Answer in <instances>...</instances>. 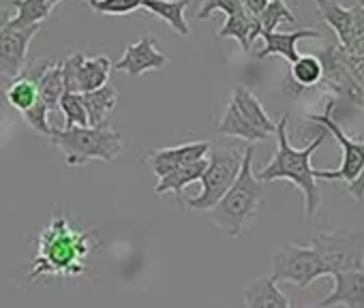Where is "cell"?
Segmentation results:
<instances>
[{
    "instance_id": "39",
    "label": "cell",
    "mask_w": 364,
    "mask_h": 308,
    "mask_svg": "<svg viewBox=\"0 0 364 308\" xmlns=\"http://www.w3.org/2000/svg\"><path fill=\"white\" fill-rule=\"evenodd\" d=\"M309 308H315V306H309Z\"/></svg>"
},
{
    "instance_id": "31",
    "label": "cell",
    "mask_w": 364,
    "mask_h": 308,
    "mask_svg": "<svg viewBox=\"0 0 364 308\" xmlns=\"http://www.w3.org/2000/svg\"><path fill=\"white\" fill-rule=\"evenodd\" d=\"M48 116H50V109L43 105V101H41V99H37V101H35V105H33V107H28V109L24 111V120H26V124H28L35 133H39V135H43V137H50V133H52V126H50Z\"/></svg>"
},
{
    "instance_id": "28",
    "label": "cell",
    "mask_w": 364,
    "mask_h": 308,
    "mask_svg": "<svg viewBox=\"0 0 364 308\" xmlns=\"http://www.w3.org/2000/svg\"><path fill=\"white\" fill-rule=\"evenodd\" d=\"M58 109L65 116V128H69V126H88V116H86V109H84L82 94L65 90L60 101H58Z\"/></svg>"
},
{
    "instance_id": "24",
    "label": "cell",
    "mask_w": 364,
    "mask_h": 308,
    "mask_svg": "<svg viewBox=\"0 0 364 308\" xmlns=\"http://www.w3.org/2000/svg\"><path fill=\"white\" fill-rule=\"evenodd\" d=\"M11 7L16 9V16L9 20V26L14 28L37 26L52 13V7L43 0H11Z\"/></svg>"
},
{
    "instance_id": "17",
    "label": "cell",
    "mask_w": 364,
    "mask_h": 308,
    "mask_svg": "<svg viewBox=\"0 0 364 308\" xmlns=\"http://www.w3.org/2000/svg\"><path fill=\"white\" fill-rule=\"evenodd\" d=\"M208 159L189 163V165H182L178 170H171L169 174H165L163 178H159L156 187H154V195L156 197H165V195H173L176 202H180L185 197V189L191 182H200L204 172H206Z\"/></svg>"
},
{
    "instance_id": "1",
    "label": "cell",
    "mask_w": 364,
    "mask_h": 308,
    "mask_svg": "<svg viewBox=\"0 0 364 308\" xmlns=\"http://www.w3.org/2000/svg\"><path fill=\"white\" fill-rule=\"evenodd\" d=\"M97 244L95 229L80 225L58 210L37 238V253L26 270L24 287L31 289L46 278L84 276Z\"/></svg>"
},
{
    "instance_id": "18",
    "label": "cell",
    "mask_w": 364,
    "mask_h": 308,
    "mask_svg": "<svg viewBox=\"0 0 364 308\" xmlns=\"http://www.w3.org/2000/svg\"><path fill=\"white\" fill-rule=\"evenodd\" d=\"M245 306L247 308H291L289 297L279 289L270 276L253 278L245 287Z\"/></svg>"
},
{
    "instance_id": "16",
    "label": "cell",
    "mask_w": 364,
    "mask_h": 308,
    "mask_svg": "<svg viewBox=\"0 0 364 308\" xmlns=\"http://www.w3.org/2000/svg\"><path fill=\"white\" fill-rule=\"evenodd\" d=\"M236 109H238V114L247 120V122H251L255 128H259L262 133H266L268 137H272L274 135V131H277V122L268 116V111L264 109V105H262V101L257 99V94L251 90V88H247V86H236L234 88V92H232V101H230Z\"/></svg>"
},
{
    "instance_id": "8",
    "label": "cell",
    "mask_w": 364,
    "mask_h": 308,
    "mask_svg": "<svg viewBox=\"0 0 364 308\" xmlns=\"http://www.w3.org/2000/svg\"><path fill=\"white\" fill-rule=\"evenodd\" d=\"M330 276L328 268L315 253V248L300 246L294 242H285L272 259V274L270 278L274 282H291L300 289L311 287L317 278Z\"/></svg>"
},
{
    "instance_id": "25",
    "label": "cell",
    "mask_w": 364,
    "mask_h": 308,
    "mask_svg": "<svg viewBox=\"0 0 364 308\" xmlns=\"http://www.w3.org/2000/svg\"><path fill=\"white\" fill-rule=\"evenodd\" d=\"M65 92V82H63V65L54 62L37 82V94L43 101V105L54 111L58 107V101Z\"/></svg>"
},
{
    "instance_id": "6",
    "label": "cell",
    "mask_w": 364,
    "mask_h": 308,
    "mask_svg": "<svg viewBox=\"0 0 364 308\" xmlns=\"http://www.w3.org/2000/svg\"><path fill=\"white\" fill-rule=\"evenodd\" d=\"M334 107H336V101L334 99H328L326 101V107L321 114H306V122L311 124H317L321 128H326L338 143H341V150H343V161H341V167L338 170H317V182L319 180H326V182H345L351 185L362 167H364V139H353L349 137L341 124L334 120Z\"/></svg>"
},
{
    "instance_id": "20",
    "label": "cell",
    "mask_w": 364,
    "mask_h": 308,
    "mask_svg": "<svg viewBox=\"0 0 364 308\" xmlns=\"http://www.w3.org/2000/svg\"><path fill=\"white\" fill-rule=\"evenodd\" d=\"M191 0H141V9L165 22L167 26L173 28L180 37H189L191 28L185 18V9L189 7Z\"/></svg>"
},
{
    "instance_id": "14",
    "label": "cell",
    "mask_w": 364,
    "mask_h": 308,
    "mask_svg": "<svg viewBox=\"0 0 364 308\" xmlns=\"http://www.w3.org/2000/svg\"><path fill=\"white\" fill-rule=\"evenodd\" d=\"M321 62L315 54L298 56V60L291 62L285 79H283V92L287 97H302L311 90H317L321 82Z\"/></svg>"
},
{
    "instance_id": "9",
    "label": "cell",
    "mask_w": 364,
    "mask_h": 308,
    "mask_svg": "<svg viewBox=\"0 0 364 308\" xmlns=\"http://www.w3.org/2000/svg\"><path fill=\"white\" fill-rule=\"evenodd\" d=\"M63 82L67 92L84 94L109 82L114 65L107 56H84L82 52L69 54L63 62Z\"/></svg>"
},
{
    "instance_id": "38",
    "label": "cell",
    "mask_w": 364,
    "mask_h": 308,
    "mask_svg": "<svg viewBox=\"0 0 364 308\" xmlns=\"http://www.w3.org/2000/svg\"><path fill=\"white\" fill-rule=\"evenodd\" d=\"M43 3H48V5H50V7L54 9L56 5H60V3H63V0H43Z\"/></svg>"
},
{
    "instance_id": "10",
    "label": "cell",
    "mask_w": 364,
    "mask_h": 308,
    "mask_svg": "<svg viewBox=\"0 0 364 308\" xmlns=\"http://www.w3.org/2000/svg\"><path fill=\"white\" fill-rule=\"evenodd\" d=\"M41 33V24L31 28L5 26L0 31V77L16 79L26 67L31 41Z\"/></svg>"
},
{
    "instance_id": "26",
    "label": "cell",
    "mask_w": 364,
    "mask_h": 308,
    "mask_svg": "<svg viewBox=\"0 0 364 308\" xmlns=\"http://www.w3.org/2000/svg\"><path fill=\"white\" fill-rule=\"evenodd\" d=\"M262 33H274L281 24H296V13L285 0H268L264 11L257 16Z\"/></svg>"
},
{
    "instance_id": "13",
    "label": "cell",
    "mask_w": 364,
    "mask_h": 308,
    "mask_svg": "<svg viewBox=\"0 0 364 308\" xmlns=\"http://www.w3.org/2000/svg\"><path fill=\"white\" fill-rule=\"evenodd\" d=\"M332 278H334V289L315 308H334V306L364 308V270L336 272L332 274Z\"/></svg>"
},
{
    "instance_id": "15",
    "label": "cell",
    "mask_w": 364,
    "mask_h": 308,
    "mask_svg": "<svg viewBox=\"0 0 364 308\" xmlns=\"http://www.w3.org/2000/svg\"><path fill=\"white\" fill-rule=\"evenodd\" d=\"M259 37L264 39V48L262 52H257V58H270V56H281L285 58L289 65L294 60H298L300 52H298V41L304 39H323L321 31L315 28H300L294 33H259Z\"/></svg>"
},
{
    "instance_id": "36",
    "label": "cell",
    "mask_w": 364,
    "mask_h": 308,
    "mask_svg": "<svg viewBox=\"0 0 364 308\" xmlns=\"http://www.w3.org/2000/svg\"><path fill=\"white\" fill-rule=\"evenodd\" d=\"M242 3V7L251 13V16H259L262 11H264V7L268 5V0H240Z\"/></svg>"
},
{
    "instance_id": "32",
    "label": "cell",
    "mask_w": 364,
    "mask_h": 308,
    "mask_svg": "<svg viewBox=\"0 0 364 308\" xmlns=\"http://www.w3.org/2000/svg\"><path fill=\"white\" fill-rule=\"evenodd\" d=\"M242 9L245 7H242L240 0H204V5L200 7L196 18L198 20H208L210 13H215V11H223L225 16H234V13L242 11Z\"/></svg>"
},
{
    "instance_id": "30",
    "label": "cell",
    "mask_w": 364,
    "mask_h": 308,
    "mask_svg": "<svg viewBox=\"0 0 364 308\" xmlns=\"http://www.w3.org/2000/svg\"><path fill=\"white\" fill-rule=\"evenodd\" d=\"M351 13H353L351 37H349L347 48H343V50L353 54V56H364V3L362 0H358L355 5H351Z\"/></svg>"
},
{
    "instance_id": "12",
    "label": "cell",
    "mask_w": 364,
    "mask_h": 308,
    "mask_svg": "<svg viewBox=\"0 0 364 308\" xmlns=\"http://www.w3.org/2000/svg\"><path fill=\"white\" fill-rule=\"evenodd\" d=\"M167 65V56L156 48V41L152 35H144L141 39L129 43L120 56V60L114 65L116 71L127 73L131 77H139L148 71L163 69Z\"/></svg>"
},
{
    "instance_id": "3",
    "label": "cell",
    "mask_w": 364,
    "mask_h": 308,
    "mask_svg": "<svg viewBox=\"0 0 364 308\" xmlns=\"http://www.w3.org/2000/svg\"><path fill=\"white\" fill-rule=\"evenodd\" d=\"M253 157H255V145L249 143L245 148L238 178L230 187V191L208 212H204L208 221L230 238H238L257 219L259 206L264 202L262 182L255 178L253 172Z\"/></svg>"
},
{
    "instance_id": "21",
    "label": "cell",
    "mask_w": 364,
    "mask_h": 308,
    "mask_svg": "<svg viewBox=\"0 0 364 308\" xmlns=\"http://www.w3.org/2000/svg\"><path fill=\"white\" fill-rule=\"evenodd\" d=\"M82 101H84V109H86V116H88V126H107V116L112 114V109L116 107L118 103V90L114 84H105L97 90H90V92H84L82 94Z\"/></svg>"
},
{
    "instance_id": "29",
    "label": "cell",
    "mask_w": 364,
    "mask_h": 308,
    "mask_svg": "<svg viewBox=\"0 0 364 308\" xmlns=\"http://www.w3.org/2000/svg\"><path fill=\"white\" fill-rule=\"evenodd\" d=\"M86 5L101 16H131L141 7V0H86Z\"/></svg>"
},
{
    "instance_id": "40",
    "label": "cell",
    "mask_w": 364,
    "mask_h": 308,
    "mask_svg": "<svg viewBox=\"0 0 364 308\" xmlns=\"http://www.w3.org/2000/svg\"><path fill=\"white\" fill-rule=\"evenodd\" d=\"M362 3H364V0H362Z\"/></svg>"
},
{
    "instance_id": "5",
    "label": "cell",
    "mask_w": 364,
    "mask_h": 308,
    "mask_svg": "<svg viewBox=\"0 0 364 308\" xmlns=\"http://www.w3.org/2000/svg\"><path fill=\"white\" fill-rule=\"evenodd\" d=\"M245 148L234 145H210L208 165L200 180V193L196 197H182L178 204L191 212H208L234 185L242 167Z\"/></svg>"
},
{
    "instance_id": "22",
    "label": "cell",
    "mask_w": 364,
    "mask_h": 308,
    "mask_svg": "<svg viewBox=\"0 0 364 308\" xmlns=\"http://www.w3.org/2000/svg\"><path fill=\"white\" fill-rule=\"evenodd\" d=\"M315 7L319 18L334 31L336 43L341 48H347L351 37V24H353L351 7H343L338 0H315Z\"/></svg>"
},
{
    "instance_id": "2",
    "label": "cell",
    "mask_w": 364,
    "mask_h": 308,
    "mask_svg": "<svg viewBox=\"0 0 364 308\" xmlns=\"http://www.w3.org/2000/svg\"><path fill=\"white\" fill-rule=\"evenodd\" d=\"M287 124H289V114H283L281 120L277 122V152L268 165H264L259 172H255V178L264 182H274V180H287L291 182L302 199H304V216H315L319 206H321V191L317 185V170L311 165V157L315 150L326 141L328 131L319 126V131L313 135V141L304 148H294L287 137Z\"/></svg>"
},
{
    "instance_id": "19",
    "label": "cell",
    "mask_w": 364,
    "mask_h": 308,
    "mask_svg": "<svg viewBox=\"0 0 364 308\" xmlns=\"http://www.w3.org/2000/svg\"><path fill=\"white\" fill-rule=\"evenodd\" d=\"M262 28H259V22L255 16H251L247 9L234 13V16H228L223 26L215 33L217 39H236L238 45L242 48V52H249L253 41L259 37Z\"/></svg>"
},
{
    "instance_id": "23",
    "label": "cell",
    "mask_w": 364,
    "mask_h": 308,
    "mask_svg": "<svg viewBox=\"0 0 364 308\" xmlns=\"http://www.w3.org/2000/svg\"><path fill=\"white\" fill-rule=\"evenodd\" d=\"M217 133H219V135H228V137H236V139H245V141H249V143L270 139L266 133H262V131L255 128L251 122H247V120L238 114V109H236L232 103L228 105L225 114L221 116V120H219V124H217Z\"/></svg>"
},
{
    "instance_id": "37",
    "label": "cell",
    "mask_w": 364,
    "mask_h": 308,
    "mask_svg": "<svg viewBox=\"0 0 364 308\" xmlns=\"http://www.w3.org/2000/svg\"><path fill=\"white\" fill-rule=\"evenodd\" d=\"M14 18V13L9 11V9H5V7H0V31H3L7 24H9V20Z\"/></svg>"
},
{
    "instance_id": "34",
    "label": "cell",
    "mask_w": 364,
    "mask_h": 308,
    "mask_svg": "<svg viewBox=\"0 0 364 308\" xmlns=\"http://www.w3.org/2000/svg\"><path fill=\"white\" fill-rule=\"evenodd\" d=\"M52 65H54V60H50V58H37V60L26 62V67H24V71H22L20 75L37 84V82L41 79V75H43Z\"/></svg>"
},
{
    "instance_id": "11",
    "label": "cell",
    "mask_w": 364,
    "mask_h": 308,
    "mask_svg": "<svg viewBox=\"0 0 364 308\" xmlns=\"http://www.w3.org/2000/svg\"><path fill=\"white\" fill-rule=\"evenodd\" d=\"M208 150H210L208 141H189V143H180V145L148 150L141 161L152 170L154 176L163 178L171 170H178L182 165H189V163L206 159Z\"/></svg>"
},
{
    "instance_id": "4",
    "label": "cell",
    "mask_w": 364,
    "mask_h": 308,
    "mask_svg": "<svg viewBox=\"0 0 364 308\" xmlns=\"http://www.w3.org/2000/svg\"><path fill=\"white\" fill-rule=\"evenodd\" d=\"M50 143L65 154L69 167H82L90 161L112 163L124 148L122 133L107 126H69L56 128L52 126Z\"/></svg>"
},
{
    "instance_id": "35",
    "label": "cell",
    "mask_w": 364,
    "mask_h": 308,
    "mask_svg": "<svg viewBox=\"0 0 364 308\" xmlns=\"http://www.w3.org/2000/svg\"><path fill=\"white\" fill-rule=\"evenodd\" d=\"M345 189H347V193H349L358 204H362V202H364V167H362L360 176H358L351 185H347Z\"/></svg>"
},
{
    "instance_id": "7",
    "label": "cell",
    "mask_w": 364,
    "mask_h": 308,
    "mask_svg": "<svg viewBox=\"0 0 364 308\" xmlns=\"http://www.w3.org/2000/svg\"><path fill=\"white\" fill-rule=\"evenodd\" d=\"M311 246L328 268V274L364 270V233L355 229H330L319 231Z\"/></svg>"
},
{
    "instance_id": "33",
    "label": "cell",
    "mask_w": 364,
    "mask_h": 308,
    "mask_svg": "<svg viewBox=\"0 0 364 308\" xmlns=\"http://www.w3.org/2000/svg\"><path fill=\"white\" fill-rule=\"evenodd\" d=\"M345 65H347V71H349L353 84L364 92V56H353V54L345 52Z\"/></svg>"
},
{
    "instance_id": "27",
    "label": "cell",
    "mask_w": 364,
    "mask_h": 308,
    "mask_svg": "<svg viewBox=\"0 0 364 308\" xmlns=\"http://www.w3.org/2000/svg\"><path fill=\"white\" fill-rule=\"evenodd\" d=\"M5 97H7V103H9L14 109H18V111L24 114V111H26L28 107H33L35 101L39 99V94H37V84L20 75V77H16V79L9 84Z\"/></svg>"
}]
</instances>
